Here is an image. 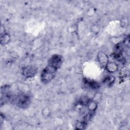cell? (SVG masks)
<instances>
[{"label":"cell","mask_w":130,"mask_h":130,"mask_svg":"<svg viewBox=\"0 0 130 130\" xmlns=\"http://www.w3.org/2000/svg\"><path fill=\"white\" fill-rule=\"evenodd\" d=\"M57 70L47 66L42 71L40 75V80L43 84H47L50 82L55 77Z\"/></svg>","instance_id":"1"},{"label":"cell","mask_w":130,"mask_h":130,"mask_svg":"<svg viewBox=\"0 0 130 130\" xmlns=\"http://www.w3.org/2000/svg\"><path fill=\"white\" fill-rule=\"evenodd\" d=\"M63 58L61 55L59 54L53 55L48 60V66L57 70L61 66Z\"/></svg>","instance_id":"2"},{"label":"cell","mask_w":130,"mask_h":130,"mask_svg":"<svg viewBox=\"0 0 130 130\" xmlns=\"http://www.w3.org/2000/svg\"><path fill=\"white\" fill-rule=\"evenodd\" d=\"M30 98L28 95L25 93H21L16 98V103L17 105L21 108H25L27 107L30 103Z\"/></svg>","instance_id":"3"},{"label":"cell","mask_w":130,"mask_h":130,"mask_svg":"<svg viewBox=\"0 0 130 130\" xmlns=\"http://www.w3.org/2000/svg\"><path fill=\"white\" fill-rule=\"evenodd\" d=\"M36 68L32 66L24 67L22 70V74L26 78H31L35 76L37 73Z\"/></svg>","instance_id":"4"},{"label":"cell","mask_w":130,"mask_h":130,"mask_svg":"<svg viewBox=\"0 0 130 130\" xmlns=\"http://www.w3.org/2000/svg\"><path fill=\"white\" fill-rule=\"evenodd\" d=\"M98 60L101 66L105 68L106 66L109 62V58L108 55L103 52H99L97 55Z\"/></svg>","instance_id":"5"},{"label":"cell","mask_w":130,"mask_h":130,"mask_svg":"<svg viewBox=\"0 0 130 130\" xmlns=\"http://www.w3.org/2000/svg\"><path fill=\"white\" fill-rule=\"evenodd\" d=\"M106 70L110 73L116 72L118 69V65L114 62H109L105 67Z\"/></svg>","instance_id":"6"},{"label":"cell","mask_w":130,"mask_h":130,"mask_svg":"<svg viewBox=\"0 0 130 130\" xmlns=\"http://www.w3.org/2000/svg\"><path fill=\"white\" fill-rule=\"evenodd\" d=\"M88 110L91 112H94L98 108V103L92 100H90L86 105Z\"/></svg>","instance_id":"7"},{"label":"cell","mask_w":130,"mask_h":130,"mask_svg":"<svg viewBox=\"0 0 130 130\" xmlns=\"http://www.w3.org/2000/svg\"><path fill=\"white\" fill-rule=\"evenodd\" d=\"M10 40V35L7 33L5 32L1 35V44L2 45H4L7 44Z\"/></svg>","instance_id":"8"},{"label":"cell","mask_w":130,"mask_h":130,"mask_svg":"<svg viewBox=\"0 0 130 130\" xmlns=\"http://www.w3.org/2000/svg\"><path fill=\"white\" fill-rule=\"evenodd\" d=\"M90 100V98L89 96H86V95H84L81 96L79 100V103L82 106H86L88 103L89 102Z\"/></svg>","instance_id":"9"},{"label":"cell","mask_w":130,"mask_h":130,"mask_svg":"<svg viewBox=\"0 0 130 130\" xmlns=\"http://www.w3.org/2000/svg\"><path fill=\"white\" fill-rule=\"evenodd\" d=\"M86 83H87L88 86L91 88L92 89H95L99 88V84L98 83L96 82L95 81H86Z\"/></svg>","instance_id":"10"},{"label":"cell","mask_w":130,"mask_h":130,"mask_svg":"<svg viewBox=\"0 0 130 130\" xmlns=\"http://www.w3.org/2000/svg\"><path fill=\"white\" fill-rule=\"evenodd\" d=\"M114 81H115L114 77L112 76L109 75L106 77L104 80V82L108 85H111L114 82Z\"/></svg>","instance_id":"11"},{"label":"cell","mask_w":130,"mask_h":130,"mask_svg":"<svg viewBox=\"0 0 130 130\" xmlns=\"http://www.w3.org/2000/svg\"><path fill=\"white\" fill-rule=\"evenodd\" d=\"M86 125V123L85 121H80L77 123L76 125V129H84L85 128Z\"/></svg>","instance_id":"12"},{"label":"cell","mask_w":130,"mask_h":130,"mask_svg":"<svg viewBox=\"0 0 130 130\" xmlns=\"http://www.w3.org/2000/svg\"><path fill=\"white\" fill-rule=\"evenodd\" d=\"M42 114L45 116V117H47L50 114V110L49 109L48 107L45 108L42 111Z\"/></svg>","instance_id":"13"},{"label":"cell","mask_w":130,"mask_h":130,"mask_svg":"<svg viewBox=\"0 0 130 130\" xmlns=\"http://www.w3.org/2000/svg\"><path fill=\"white\" fill-rule=\"evenodd\" d=\"M5 31H4V27L2 25L1 26V35H2L3 34L5 33Z\"/></svg>","instance_id":"14"}]
</instances>
